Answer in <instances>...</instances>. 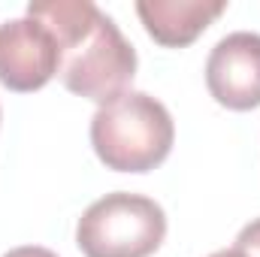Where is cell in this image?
Masks as SVG:
<instances>
[{
    "label": "cell",
    "instance_id": "cell-4",
    "mask_svg": "<svg viewBox=\"0 0 260 257\" xmlns=\"http://www.w3.org/2000/svg\"><path fill=\"white\" fill-rule=\"evenodd\" d=\"M61 70L55 34L34 15L0 24V85L27 94L49 85Z\"/></svg>",
    "mask_w": 260,
    "mask_h": 257
},
{
    "label": "cell",
    "instance_id": "cell-3",
    "mask_svg": "<svg viewBox=\"0 0 260 257\" xmlns=\"http://www.w3.org/2000/svg\"><path fill=\"white\" fill-rule=\"evenodd\" d=\"M164 236V209L151 197L127 191L100 197L76 224V242L85 257H151Z\"/></svg>",
    "mask_w": 260,
    "mask_h": 257
},
{
    "label": "cell",
    "instance_id": "cell-6",
    "mask_svg": "<svg viewBox=\"0 0 260 257\" xmlns=\"http://www.w3.org/2000/svg\"><path fill=\"white\" fill-rule=\"evenodd\" d=\"M227 9L224 0H139L136 15L145 24V34L167 46L185 49Z\"/></svg>",
    "mask_w": 260,
    "mask_h": 257
},
{
    "label": "cell",
    "instance_id": "cell-9",
    "mask_svg": "<svg viewBox=\"0 0 260 257\" xmlns=\"http://www.w3.org/2000/svg\"><path fill=\"white\" fill-rule=\"evenodd\" d=\"M209 257H245V254L236 251V248H224V251H215V254H209Z\"/></svg>",
    "mask_w": 260,
    "mask_h": 257
},
{
    "label": "cell",
    "instance_id": "cell-2",
    "mask_svg": "<svg viewBox=\"0 0 260 257\" xmlns=\"http://www.w3.org/2000/svg\"><path fill=\"white\" fill-rule=\"evenodd\" d=\"M176 124L160 100L145 91H127L103 103L91 118V145L115 173H148L167 160Z\"/></svg>",
    "mask_w": 260,
    "mask_h": 257
},
{
    "label": "cell",
    "instance_id": "cell-7",
    "mask_svg": "<svg viewBox=\"0 0 260 257\" xmlns=\"http://www.w3.org/2000/svg\"><path fill=\"white\" fill-rule=\"evenodd\" d=\"M233 248L242 251L245 257H260V218L257 221H251V224H245V227L239 230Z\"/></svg>",
    "mask_w": 260,
    "mask_h": 257
},
{
    "label": "cell",
    "instance_id": "cell-8",
    "mask_svg": "<svg viewBox=\"0 0 260 257\" xmlns=\"http://www.w3.org/2000/svg\"><path fill=\"white\" fill-rule=\"evenodd\" d=\"M3 257H58V254H55V251H49V248H40V245H21V248L6 251Z\"/></svg>",
    "mask_w": 260,
    "mask_h": 257
},
{
    "label": "cell",
    "instance_id": "cell-1",
    "mask_svg": "<svg viewBox=\"0 0 260 257\" xmlns=\"http://www.w3.org/2000/svg\"><path fill=\"white\" fill-rule=\"evenodd\" d=\"M27 15L55 34L61 49L58 76L73 94L103 106L130 91L136 52L118 24L91 0H34Z\"/></svg>",
    "mask_w": 260,
    "mask_h": 257
},
{
    "label": "cell",
    "instance_id": "cell-5",
    "mask_svg": "<svg viewBox=\"0 0 260 257\" xmlns=\"http://www.w3.org/2000/svg\"><path fill=\"white\" fill-rule=\"evenodd\" d=\"M206 85L209 94L233 112L260 106V34L236 30L218 40L206 61Z\"/></svg>",
    "mask_w": 260,
    "mask_h": 257
}]
</instances>
